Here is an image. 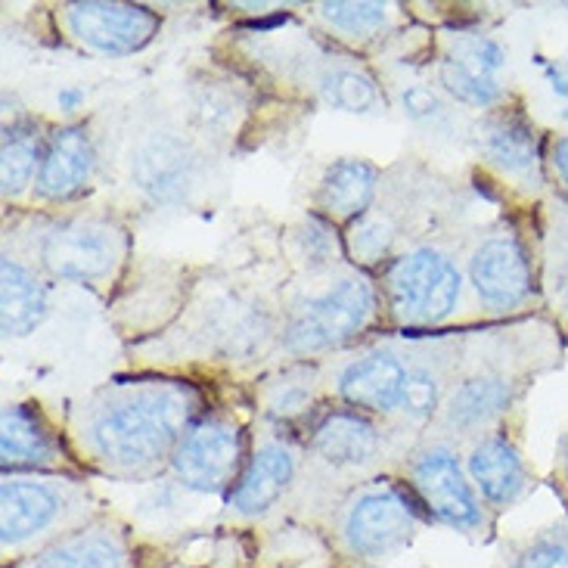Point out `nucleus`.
Here are the masks:
<instances>
[{
    "label": "nucleus",
    "mask_w": 568,
    "mask_h": 568,
    "mask_svg": "<svg viewBox=\"0 0 568 568\" xmlns=\"http://www.w3.org/2000/svg\"><path fill=\"white\" fill-rule=\"evenodd\" d=\"M205 410L200 385L181 376L112 379L72 404L65 442L84 473L150 481L169 469L178 445Z\"/></svg>",
    "instance_id": "obj_1"
},
{
    "label": "nucleus",
    "mask_w": 568,
    "mask_h": 568,
    "mask_svg": "<svg viewBox=\"0 0 568 568\" xmlns=\"http://www.w3.org/2000/svg\"><path fill=\"white\" fill-rule=\"evenodd\" d=\"M562 354L566 333L544 311L463 329L454 379L426 438L466 447L513 423L531 385L554 373Z\"/></svg>",
    "instance_id": "obj_2"
},
{
    "label": "nucleus",
    "mask_w": 568,
    "mask_h": 568,
    "mask_svg": "<svg viewBox=\"0 0 568 568\" xmlns=\"http://www.w3.org/2000/svg\"><path fill=\"white\" fill-rule=\"evenodd\" d=\"M29 227L7 224V240L22 248L41 274L88 290H112L131 258V233L122 217L97 209H69L22 217Z\"/></svg>",
    "instance_id": "obj_3"
},
{
    "label": "nucleus",
    "mask_w": 568,
    "mask_h": 568,
    "mask_svg": "<svg viewBox=\"0 0 568 568\" xmlns=\"http://www.w3.org/2000/svg\"><path fill=\"white\" fill-rule=\"evenodd\" d=\"M383 321V292L367 271L345 264L333 274L307 277L280 314V352L292 361H321L367 336Z\"/></svg>",
    "instance_id": "obj_4"
},
{
    "label": "nucleus",
    "mask_w": 568,
    "mask_h": 568,
    "mask_svg": "<svg viewBox=\"0 0 568 568\" xmlns=\"http://www.w3.org/2000/svg\"><path fill=\"white\" fill-rule=\"evenodd\" d=\"M103 516L91 485L78 473H3L0 550L7 566L44 550Z\"/></svg>",
    "instance_id": "obj_5"
},
{
    "label": "nucleus",
    "mask_w": 568,
    "mask_h": 568,
    "mask_svg": "<svg viewBox=\"0 0 568 568\" xmlns=\"http://www.w3.org/2000/svg\"><path fill=\"white\" fill-rule=\"evenodd\" d=\"M426 519L404 478L385 473L352 488L326 513V538L345 568H379L414 544Z\"/></svg>",
    "instance_id": "obj_6"
},
{
    "label": "nucleus",
    "mask_w": 568,
    "mask_h": 568,
    "mask_svg": "<svg viewBox=\"0 0 568 568\" xmlns=\"http://www.w3.org/2000/svg\"><path fill=\"white\" fill-rule=\"evenodd\" d=\"M392 463L398 460L388 432L376 416L352 407H329L307 432L298 491H305L307 500H323L333 509L352 488L385 476Z\"/></svg>",
    "instance_id": "obj_7"
},
{
    "label": "nucleus",
    "mask_w": 568,
    "mask_h": 568,
    "mask_svg": "<svg viewBox=\"0 0 568 568\" xmlns=\"http://www.w3.org/2000/svg\"><path fill=\"white\" fill-rule=\"evenodd\" d=\"M466 274L457 243L423 236L383 267V311L395 329L429 333L460 314Z\"/></svg>",
    "instance_id": "obj_8"
},
{
    "label": "nucleus",
    "mask_w": 568,
    "mask_h": 568,
    "mask_svg": "<svg viewBox=\"0 0 568 568\" xmlns=\"http://www.w3.org/2000/svg\"><path fill=\"white\" fill-rule=\"evenodd\" d=\"M463 274L481 314L491 321L525 317L540 305L538 233L500 215L478 227L463 248Z\"/></svg>",
    "instance_id": "obj_9"
},
{
    "label": "nucleus",
    "mask_w": 568,
    "mask_h": 568,
    "mask_svg": "<svg viewBox=\"0 0 568 568\" xmlns=\"http://www.w3.org/2000/svg\"><path fill=\"white\" fill-rule=\"evenodd\" d=\"M400 478L435 523L469 538H485L494 528V513L481 504L466 473L463 447L442 438H423L400 460Z\"/></svg>",
    "instance_id": "obj_10"
},
{
    "label": "nucleus",
    "mask_w": 568,
    "mask_h": 568,
    "mask_svg": "<svg viewBox=\"0 0 568 568\" xmlns=\"http://www.w3.org/2000/svg\"><path fill=\"white\" fill-rule=\"evenodd\" d=\"M473 143L481 169L509 193L523 200L540 202L547 193V140L540 138L538 124L525 112L523 103H504V106L485 112L473 128Z\"/></svg>",
    "instance_id": "obj_11"
},
{
    "label": "nucleus",
    "mask_w": 568,
    "mask_h": 568,
    "mask_svg": "<svg viewBox=\"0 0 568 568\" xmlns=\"http://www.w3.org/2000/svg\"><path fill=\"white\" fill-rule=\"evenodd\" d=\"M429 196L432 184L426 181H416V178L395 181V171H385L376 205L342 233L348 262L369 274L373 267H385L410 243L429 236L423 233Z\"/></svg>",
    "instance_id": "obj_12"
},
{
    "label": "nucleus",
    "mask_w": 568,
    "mask_h": 568,
    "mask_svg": "<svg viewBox=\"0 0 568 568\" xmlns=\"http://www.w3.org/2000/svg\"><path fill=\"white\" fill-rule=\"evenodd\" d=\"M460 333L407 338V383L395 414L385 419L395 460H404L410 447L429 435L435 416L445 404L447 388L457 369Z\"/></svg>",
    "instance_id": "obj_13"
},
{
    "label": "nucleus",
    "mask_w": 568,
    "mask_h": 568,
    "mask_svg": "<svg viewBox=\"0 0 568 568\" xmlns=\"http://www.w3.org/2000/svg\"><path fill=\"white\" fill-rule=\"evenodd\" d=\"M131 186L153 209H181L196 196L205 178L200 140L178 124H150L131 143Z\"/></svg>",
    "instance_id": "obj_14"
},
{
    "label": "nucleus",
    "mask_w": 568,
    "mask_h": 568,
    "mask_svg": "<svg viewBox=\"0 0 568 568\" xmlns=\"http://www.w3.org/2000/svg\"><path fill=\"white\" fill-rule=\"evenodd\" d=\"M305 469V445L267 419H258L246 466L227 494V516L236 523H258L290 497Z\"/></svg>",
    "instance_id": "obj_15"
},
{
    "label": "nucleus",
    "mask_w": 568,
    "mask_h": 568,
    "mask_svg": "<svg viewBox=\"0 0 568 568\" xmlns=\"http://www.w3.org/2000/svg\"><path fill=\"white\" fill-rule=\"evenodd\" d=\"M326 392L361 414L388 419L398 410L407 383V338L373 342L338 361H323Z\"/></svg>",
    "instance_id": "obj_16"
},
{
    "label": "nucleus",
    "mask_w": 568,
    "mask_h": 568,
    "mask_svg": "<svg viewBox=\"0 0 568 568\" xmlns=\"http://www.w3.org/2000/svg\"><path fill=\"white\" fill-rule=\"evenodd\" d=\"M246 429L231 410H205L171 457L174 481L196 494H231L246 466Z\"/></svg>",
    "instance_id": "obj_17"
},
{
    "label": "nucleus",
    "mask_w": 568,
    "mask_h": 568,
    "mask_svg": "<svg viewBox=\"0 0 568 568\" xmlns=\"http://www.w3.org/2000/svg\"><path fill=\"white\" fill-rule=\"evenodd\" d=\"M57 29L69 44L84 53L122 60L153 44L162 31V16L143 3L115 0H75L57 7Z\"/></svg>",
    "instance_id": "obj_18"
},
{
    "label": "nucleus",
    "mask_w": 568,
    "mask_h": 568,
    "mask_svg": "<svg viewBox=\"0 0 568 568\" xmlns=\"http://www.w3.org/2000/svg\"><path fill=\"white\" fill-rule=\"evenodd\" d=\"M504 72H507V47L491 34H454L447 38L435 60L438 88L460 106L481 109V112H491L507 103Z\"/></svg>",
    "instance_id": "obj_19"
},
{
    "label": "nucleus",
    "mask_w": 568,
    "mask_h": 568,
    "mask_svg": "<svg viewBox=\"0 0 568 568\" xmlns=\"http://www.w3.org/2000/svg\"><path fill=\"white\" fill-rule=\"evenodd\" d=\"M463 460L481 504L491 509L494 519L525 500V494L535 488V473L525 460L519 438L513 435V423L469 442L463 447Z\"/></svg>",
    "instance_id": "obj_20"
},
{
    "label": "nucleus",
    "mask_w": 568,
    "mask_h": 568,
    "mask_svg": "<svg viewBox=\"0 0 568 568\" xmlns=\"http://www.w3.org/2000/svg\"><path fill=\"white\" fill-rule=\"evenodd\" d=\"M0 463L3 473H78L75 454L65 435L47 423L31 400H16L0 416Z\"/></svg>",
    "instance_id": "obj_21"
},
{
    "label": "nucleus",
    "mask_w": 568,
    "mask_h": 568,
    "mask_svg": "<svg viewBox=\"0 0 568 568\" xmlns=\"http://www.w3.org/2000/svg\"><path fill=\"white\" fill-rule=\"evenodd\" d=\"M100 165L97 138L88 122H69L50 131L44 162L31 190L38 205H69L78 202L93 186Z\"/></svg>",
    "instance_id": "obj_22"
},
{
    "label": "nucleus",
    "mask_w": 568,
    "mask_h": 568,
    "mask_svg": "<svg viewBox=\"0 0 568 568\" xmlns=\"http://www.w3.org/2000/svg\"><path fill=\"white\" fill-rule=\"evenodd\" d=\"M298 81L311 88L314 97L338 112L369 115L383 106L385 97L376 75L352 53H338L329 47H314L311 53L298 57Z\"/></svg>",
    "instance_id": "obj_23"
},
{
    "label": "nucleus",
    "mask_w": 568,
    "mask_h": 568,
    "mask_svg": "<svg viewBox=\"0 0 568 568\" xmlns=\"http://www.w3.org/2000/svg\"><path fill=\"white\" fill-rule=\"evenodd\" d=\"M7 568H138V547L128 525L103 513L91 525Z\"/></svg>",
    "instance_id": "obj_24"
},
{
    "label": "nucleus",
    "mask_w": 568,
    "mask_h": 568,
    "mask_svg": "<svg viewBox=\"0 0 568 568\" xmlns=\"http://www.w3.org/2000/svg\"><path fill=\"white\" fill-rule=\"evenodd\" d=\"M540 262V311L568 336V200L547 193L535 215Z\"/></svg>",
    "instance_id": "obj_25"
},
{
    "label": "nucleus",
    "mask_w": 568,
    "mask_h": 568,
    "mask_svg": "<svg viewBox=\"0 0 568 568\" xmlns=\"http://www.w3.org/2000/svg\"><path fill=\"white\" fill-rule=\"evenodd\" d=\"M385 171L361 155H342L323 169L314 190V212L336 227H348L379 200Z\"/></svg>",
    "instance_id": "obj_26"
},
{
    "label": "nucleus",
    "mask_w": 568,
    "mask_h": 568,
    "mask_svg": "<svg viewBox=\"0 0 568 568\" xmlns=\"http://www.w3.org/2000/svg\"><path fill=\"white\" fill-rule=\"evenodd\" d=\"M0 307H3L0 323L7 338L31 336L50 311L47 277L13 243H3V258H0Z\"/></svg>",
    "instance_id": "obj_27"
},
{
    "label": "nucleus",
    "mask_w": 568,
    "mask_h": 568,
    "mask_svg": "<svg viewBox=\"0 0 568 568\" xmlns=\"http://www.w3.org/2000/svg\"><path fill=\"white\" fill-rule=\"evenodd\" d=\"M323 392H326L323 361H290L286 367L264 376L255 388V400L262 407V419L290 429L317 410Z\"/></svg>",
    "instance_id": "obj_28"
},
{
    "label": "nucleus",
    "mask_w": 568,
    "mask_h": 568,
    "mask_svg": "<svg viewBox=\"0 0 568 568\" xmlns=\"http://www.w3.org/2000/svg\"><path fill=\"white\" fill-rule=\"evenodd\" d=\"M47 138L50 131L34 115H16L3 124V143H0V184L3 200L19 202L34 190L38 171L44 162Z\"/></svg>",
    "instance_id": "obj_29"
},
{
    "label": "nucleus",
    "mask_w": 568,
    "mask_h": 568,
    "mask_svg": "<svg viewBox=\"0 0 568 568\" xmlns=\"http://www.w3.org/2000/svg\"><path fill=\"white\" fill-rule=\"evenodd\" d=\"M292 243H295V262L302 264L307 277H323V274H333L338 267L352 264L345 255V240H342L338 227L317 212H311L292 231Z\"/></svg>",
    "instance_id": "obj_30"
},
{
    "label": "nucleus",
    "mask_w": 568,
    "mask_h": 568,
    "mask_svg": "<svg viewBox=\"0 0 568 568\" xmlns=\"http://www.w3.org/2000/svg\"><path fill=\"white\" fill-rule=\"evenodd\" d=\"M317 19L338 41L364 47L383 38V31L392 26V7L388 3H348V0L317 3Z\"/></svg>",
    "instance_id": "obj_31"
},
{
    "label": "nucleus",
    "mask_w": 568,
    "mask_h": 568,
    "mask_svg": "<svg viewBox=\"0 0 568 568\" xmlns=\"http://www.w3.org/2000/svg\"><path fill=\"white\" fill-rule=\"evenodd\" d=\"M497 568H568V519L504 544Z\"/></svg>",
    "instance_id": "obj_32"
},
{
    "label": "nucleus",
    "mask_w": 568,
    "mask_h": 568,
    "mask_svg": "<svg viewBox=\"0 0 568 568\" xmlns=\"http://www.w3.org/2000/svg\"><path fill=\"white\" fill-rule=\"evenodd\" d=\"M400 106H404V115H410L414 122L423 124H438L447 119V109L442 103V97L426 88V84H410L400 91Z\"/></svg>",
    "instance_id": "obj_33"
},
{
    "label": "nucleus",
    "mask_w": 568,
    "mask_h": 568,
    "mask_svg": "<svg viewBox=\"0 0 568 568\" xmlns=\"http://www.w3.org/2000/svg\"><path fill=\"white\" fill-rule=\"evenodd\" d=\"M547 181L554 193L568 200V134L547 140Z\"/></svg>",
    "instance_id": "obj_34"
},
{
    "label": "nucleus",
    "mask_w": 568,
    "mask_h": 568,
    "mask_svg": "<svg viewBox=\"0 0 568 568\" xmlns=\"http://www.w3.org/2000/svg\"><path fill=\"white\" fill-rule=\"evenodd\" d=\"M554 485L562 494V500L568 504V429L562 432L559 438V447H556V466H554Z\"/></svg>",
    "instance_id": "obj_35"
},
{
    "label": "nucleus",
    "mask_w": 568,
    "mask_h": 568,
    "mask_svg": "<svg viewBox=\"0 0 568 568\" xmlns=\"http://www.w3.org/2000/svg\"><path fill=\"white\" fill-rule=\"evenodd\" d=\"M165 568H202V566H190V562H171V566Z\"/></svg>",
    "instance_id": "obj_36"
}]
</instances>
